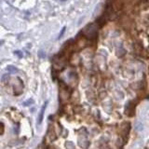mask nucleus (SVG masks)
<instances>
[{
  "instance_id": "nucleus-1",
  "label": "nucleus",
  "mask_w": 149,
  "mask_h": 149,
  "mask_svg": "<svg viewBox=\"0 0 149 149\" xmlns=\"http://www.w3.org/2000/svg\"><path fill=\"white\" fill-rule=\"evenodd\" d=\"M46 104H47V103H45V104L42 106V108H41L40 117H39V122H41V121H42V119H43V114H44V110H45V108H46Z\"/></svg>"
}]
</instances>
